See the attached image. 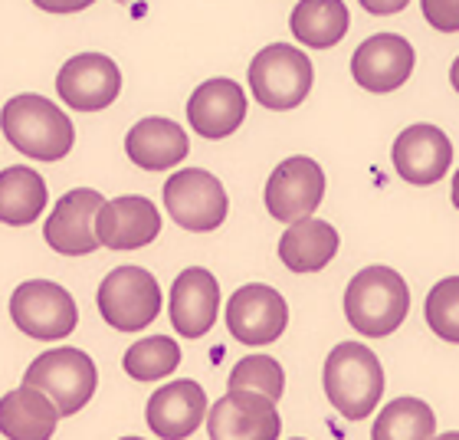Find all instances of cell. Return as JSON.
<instances>
[{"label": "cell", "mask_w": 459, "mask_h": 440, "mask_svg": "<svg viewBox=\"0 0 459 440\" xmlns=\"http://www.w3.org/2000/svg\"><path fill=\"white\" fill-rule=\"evenodd\" d=\"M411 312V289L391 267H368L354 273L344 289V319L364 339H384Z\"/></svg>", "instance_id": "6da1fadb"}, {"label": "cell", "mask_w": 459, "mask_h": 440, "mask_svg": "<svg viewBox=\"0 0 459 440\" xmlns=\"http://www.w3.org/2000/svg\"><path fill=\"white\" fill-rule=\"evenodd\" d=\"M322 384L332 408L348 421L371 418L384 394V368L377 355L361 342L335 345L325 358Z\"/></svg>", "instance_id": "7a4b0ae2"}, {"label": "cell", "mask_w": 459, "mask_h": 440, "mask_svg": "<svg viewBox=\"0 0 459 440\" xmlns=\"http://www.w3.org/2000/svg\"><path fill=\"white\" fill-rule=\"evenodd\" d=\"M4 135L20 154L37 162H59L76 142L69 115L37 92L13 96L4 106Z\"/></svg>", "instance_id": "3957f363"}, {"label": "cell", "mask_w": 459, "mask_h": 440, "mask_svg": "<svg viewBox=\"0 0 459 440\" xmlns=\"http://www.w3.org/2000/svg\"><path fill=\"white\" fill-rule=\"evenodd\" d=\"M23 384L43 392L59 408V414L69 418V414H79L92 401V394L99 388V372L96 362L82 348L59 345L53 352H43L33 358V365L23 374Z\"/></svg>", "instance_id": "277c9868"}, {"label": "cell", "mask_w": 459, "mask_h": 440, "mask_svg": "<svg viewBox=\"0 0 459 440\" xmlns=\"http://www.w3.org/2000/svg\"><path fill=\"white\" fill-rule=\"evenodd\" d=\"M312 79L316 73H312L308 57L289 43H273V47L259 49L249 63V89L259 106L273 109V112L302 106L312 92Z\"/></svg>", "instance_id": "5b68a950"}, {"label": "cell", "mask_w": 459, "mask_h": 440, "mask_svg": "<svg viewBox=\"0 0 459 440\" xmlns=\"http://www.w3.org/2000/svg\"><path fill=\"white\" fill-rule=\"evenodd\" d=\"M99 312L118 332H142L161 312V286L144 267H118L99 283Z\"/></svg>", "instance_id": "8992f818"}, {"label": "cell", "mask_w": 459, "mask_h": 440, "mask_svg": "<svg viewBox=\"0 0 459 440\" xmlns=\"http://www.w3.org/2000/svg\"><path fill=\"white\" fill-rule=\"evenodd\" d=\"M10 316L13 326L37 342H56L76 332L79 309L59 283L49 279H27L10 296Z\"/></svg>", "instance_id": "52a82bcc"}, {"label": "cell", "mask_w": 459, "mask_h": 440, "mask_svg": "<svg viewBox=\"0 0 459 440\" xmlns=\"http://www.w3.org/2000/svg\"><path fill=\"white\" fill-rule=\"evenodd\" d=\"M164 207L178 227L191 233H211L227 220L230 201L221 178L204 168H184L164 181Z\"/></svg>", "instance_id": "ba28073f"}, {"label": "cell", "mask_w": 459, "mask_h": 440, "mask_svg": "<svg viewBox=\"0 0 459 440\" xmlns=\"http://www.w3.org/2000/svg\"><path fill=\"white\" fill-rule=\"evenodd\" d=\"M266 211L282 224H299L316 214V207L325 198V172L316 158L292 154L276 164V172L266 181Z\"/></svg>", "instance_id": "9c48e42d"}, {"label": "cell", "mask_w": 459, "mask_h": 440, "mask_svg": "<svg viewBox=\"0 0 459 440\" xmlns=\"http://www.w3.org/2000/svg\"><path fill=\"white\" fill-rule=\"evenodd\" d=\"M106 204V198L92 191V188L66 191L53 204V214H49L47 227H43L47 243L63 257H86V253L99 250L102 240H99L96 224Z\"/></svg>", "instance_id": "30bf717a"}, {"label": "cell", "mask_w": 459, "mask_h": 440, "mask_svg": "<svg viewBox=\"0 0 459 440\" xmlns=\"http://www.w3.org/2000/svg\"><path fill=\"white\" fill-rule=\"evenodd\" d=\"M289 326V306L282 293L263 283L239 286L227 303V329L243 345H269L282 339Z\"/></svg>", "instance_id": "8fae6325"}, {"label": "cell", "mask_w": 459, "mask_h": 440, "mask_svg": "<svg viewBox=\"0 0 459 440\" xmlns=\"http://www.w3.org/2000/svg\"><path fill=\"white\" fill-rule=\"evenodd\" d=\"M211 440H279L282 418L276 401L253 392H227L207 414Z\"/></svg>", "instance_id": "7c38bea8"}, {"label": "cell", "mask_w": 459, "mask_h": 440, "mask_svg": "<svg viewBox=\"0 0 459 440\" xmlns=\"http://www.w3.org/2000/svg\"><path fill=\"white\" fill-rule=\"evenodd\" d=\"M56 92L76 112L108 109L122 92V73L106 53H79L66 59L56 76Z\"/></svg>", "instance_id": "4fadbf2b"}, {"label": "cell", "mask_w": 459, "mask_h": 440, "mask_svg": "<svg viewBox=\"0 0 459 440\" xmlns=\"http://www.w3.org/2000/svg\"><path fill=\"white\" fill-rule=\"evenodd\" d=\"M391 162H394V172L401 174L407 184L427 188V184L443 181L446 172H450L453 142L437 125H427V122L411 125V128H403L394 138Z\"/></svg>", "instance_id": "5bb4252c"}, {"label": "cell", "mask_w": 459, "mask_h": 440, "mask_svg": "<svg viewBox=\"0 0 459 440\" xmlns=\"http://www.w3.org/2000/svg\"><path fill=\"white\" fill-rule=\"evenodd\" d=\"M413 47L397 33H374L354 49L351 57V76L354 83L368 92H394L401 89L413 73Z\"/></svg>", "instance_id": "9a60e30c"}, {"label": "cell", "mask_w": 459, "mask_h": 440, "mask_svg": "<svg viewBox=\"0 0 459 440\" xmlns=\"http://www.w3.org/2000/svg\"><path fill=\"white\" fill-rule=\"evenodd\" d=\"M221 312V283L211 269L187 267L171 286V326L181 339H201Z\"/></svg>", "instance_id": "2e32d148"}, {"label": "cell", "mask_w": 459, "mask_h": 440, "mask_svg": "<svg viewBox=\"0 0 459 440\" xmlns=\"http://www.w3.org/2000/svg\"><path fill=\"white\" fill-rule=\"evenodd\" d=\"M207 394L197 382L191 378H181V382H171L158 388V392L148 398V408H144V418H148V427L161 440H184L191 437L204 421H207Z\"/></svg>", "instance_id": "e0dca14e"}, {"label": "cell", "mask_w": 459, "mask_h": 440, "mask_svg": "<svg viewBox=\"0 0 459 440\" xmlns=\"http://www.w3.org/2000/svg\"><path fill=\"white\" fill-rule=\"evenodd\" d=\"M247 119V96L237 79H207L187 99V122L204 138H227Z\"/></svg>", "instance_id": "ac0fdd59"}, {"label": "cell", "mask_w": 459, "mask_h": 440, "mask_svg": "<svg viewBox=\"0 0 459 440\" xmlns=\"http://www.w3.org/2000/svg\"><path fill=\"white\" fill-rule=\"evenodd\" d=\"M96 230L106 250H142L161 233V214L142 194H125L102 207Z\"/></svg>", "instance_id": "d6986e66"}, {"label": "cell", "mask_w": 459, "mask_h": 440, "mask_svg": "<svg viewBox=\"0 0 459 440\" xmlns=\"http://www.w3.org/2000/svg\"><path fill=\"white\" fill-rule=\"evenodd\" d=\"M125 152L132 158V164L144 168V172H168L174 164H181L191 152V138L181 125L171 119H142L134 122L125 135Z\"/></svg>", "instance_id": "ffe728a7"}, {"label": "cell", "mask_w": 459, "mask_h": 440, "mask_svg": "<svg viewBox=\"0 0 459 440\" xmlns=\"http://www.w3.org/2000/svg\"><path fill=\"white\" fill-rule=\"evenodd\" d=\"M342 237L328 220L306 217L299 224H289L286 233L279 237V260L292 273H318L335 260Z\"/></svg>", "instance_id": "44dd1931"}, {"label": "cell", "mask_w": 459, "mask_h": 440, "mask_svg": "<svg viewBox=\"0 0 459 440\" xmlns=\"http://www.w3.org/2000/svg\"><path fill=\"white\" fill-rule=\"evenodd\" d=\"M59 408L37 388H13L0 398V431L7 440H49L56 434Z\"/></svg>", "instance_id": "7402d4cb"}, {"label": "cell", "mask_w": 459, "mask_h": 440, "mask_svg": "<svg viewBox=\"0 0 459 440\" xmlns=\"http://www.w3.org/2000/svg\"><path fill=\"white\" fill-rule=\"evenodd\" d=\"M348 7L344 0H299L289 27L292 37L308 49H332L338 47L348 33Z\"/></svg>", "instance_id": "603a6c76"}, {"label": "cell", "mask_w": 459, "mask_h": 440, "mask_svg": "<svg viewBox=\"0 0 459 440\" xmlns=\"http://www.w3.org/2000/svg\"><path fill=\"white\" fill-rule=\"evenodd\" d=\"M47 181L27 164H10L0 174V220L7 227H23L47 207Z\"/></svg>", "instance_id": "cb8c5ba5"}, {"label": "cell", "mask_w": 459, "mask_h": 440, "mask_svg": "<svg viewBox=\"0 0 459 440\" xmlns=\"http://www.w3.org/2000/svg\"><path fill=\"white\" fill-rule=\"evenodd\" d=\"M437 437V418L433 408L420 398H394L384 404L371 427V440H433Z\"/></svg>", "instance_id": "d4e9b609"}, {"label": "cell", "mask_w": 459, "mask_h": 440, "mask_svg": "<svg viewBox=\"0 0 459 440\" xmlns=\"http://www.w3.org/2000/svg\"><path fill=\"white\" fill-rule=\"evenodd\" d=\"M125 374L134 382H158L181 365V345L168 339V335H152V339H138V342L125 352Z\"/></svg>", "instance_id": "484cf974"}, {"label": "cell", "mask_w": 459, "mask_h": 440, "mask_svg": "<svg viewBox=\"0 0 459 440\" xmlns=\"http://www.w3.org/2000/svg\"><path fill=\"white\" fill-rule=\"evenodd\" d=\"M230 392H253L263 394L269 401H279L282 392H286V374H282V365L269 355H247L233 365L230 372Z\"/></svg>", "instance_id": "4316f807"}, {"label": "cell", "mask_w": 459, "mask_h": 440, "mask_svg": "<svg viewBox=\"0 0 459 440\" xmlns=\"http://www.w3.org/2000/svg\"><path fill=\"white\" fill-rule=\"evenodd\" d=\"M423 316H427V326L437 339L459 345V277L440 279L430 289Z\"/></svg>", "instance_id": "83f0119b"}, {"label": "cell", "mask_w": 459, "mask_h": 440, "mask_svg": "<svg viewBox=\"0 0 459 440\" xmlns=\"http://www.w3.org/2000/svg\"><path fill=\"white\" fill-rule=\"evenodd\" d=\"M423 20L440 33H459V0H420Z\"/></svg>", "instance_id": "f1b7e54d"}, {"label": "cell", "mask_w": 459, "mask_h": 440, "mask_svg": "<svg viewBox=\"0 0 459 440\" xmlns=\"http://www.w3.org/2000/svg\"><path fill=\"white\" fill-rule=\"evenodd\" d=\"M39 10H47V13H76V10H86L92 7L96 0H33Z\"/></svg>", "instance_id": "f546056e"}, {"label": "cell", "mask_w": 459, "mask_h": 440, "mask_svg": "<svg viewBox=\"0 0 459 440\" xmlns=\"http://www.w3.org/2000/svg\"><path fill=\"white\" fill-rule=\"evenodd\" d=\"M368 13H374V17H391V13H401L411 0H358Z\"/></svg>", "instance_id": "4dcf8cb0"}, {"label": "cell", "mask_w": 459, "mask_h": 440, "mask_svg": "<svg viewBox=\"0 0 459 440\" xmlns=\"http://www.w3.org/2000/svg\"><path fill=\"white\" fill-rule=\"evenodd\" d=\"M450 86L459 92V57L453 59V66H450Z\"/></svg>", "instance_id": "1f68e13d"}, {"label": "cell", "mask_w": 459, "mask_h": 440, "mask_svg": "<svg viewBox=\"0 0 459 440\" xmlns=\"http://www.w3.org/2000/svg\"><path fill=\"white\" fill-rule=\"evenodd\" d=\"M453 207L459 211V172L453 174Z\"/></svg>", "instance_id": "d6a6232c"}, {"label": "cell", "mask_w": 459, "mask_h": 440, "mask_svg": "<svg viewBox=\"0 0 459 440\" xmlns=\"http://www.w3.org/2000/svg\"><path fill=\"white\" fill-rule=\"evenodd\" d=\"M433 440H459V431H446V434H440V437H433Z\"/></svg>", "instance_id": "836d02e7"}, {"label": "cell", "mask_w": 459, "mask_h": 440, "mask_svg": "<svg viewBox=\"0 0 459 440\" xmlns=\"http://www.w3.org/2000/svg\"><path fill=\"white\" fill-rule=\"evenodd\" d=\"M122 440H142V437H122Z\"/></svg>", "instance_id": "e575fe53"}, {"label": "cell", "mask_w": 459, "mask_h": 440, "mask_svg": "<svg viewBox=\"0 0 459 440\" xmlns=\"http://www.w3.org/2000/svg\"><path fill=\"white\" fill-rule=\"evenodd\" d=\"M118 4H132V0H118Z\"/></svg>", "instance_id": "d590c367"}, {"label": "cell", "mask_w": 459, "mask_h": 440, "mask_svg": "<svg viewBox=\"0 0 459 440\" xmlns=\"http://www.w3.org/2000/svg\"><path fill=\"white\" fill-rule=\"evenodd\" d=\"M292 440H306V437H292Z\"/></svg>", "instance_id": "8d00e7d4"}]
</instances>
